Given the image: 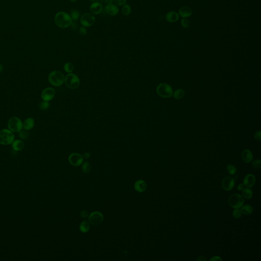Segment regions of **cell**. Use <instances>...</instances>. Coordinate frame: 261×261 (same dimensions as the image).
Returning <instances> with one entry per match:
<instances>
[{"instance_id": "cell-33", "label": "cell", "mask_w": 261, "mask_h": 261, "mask_svg": "<svg viewBox=\"0 0 261 261\" xmlns=\"http://www.w3.org/2000/svg\"><path fill=\"white\" fill-rule=\"evenodd\" d=\"M251 165L253 168L260 169L261 167V161L260 160H257L253 161Z\"/></svg>"}, {"instance_id": "cell-31", "label": "cell", "mask_w": 261, "mask_h": 261, "mask_svg": "<svg viewBox=\"0 0 261 261\" xmlns=\"http://www.w3.org/2000/svg\"><path fill=\"white\" fill-rule=\"evenodd\" d=\"M39 107V108L41 110H46L48 109V108L50 107V104H49L48 102L44 100L43 102H42L40 103Z\"/></svg>"}, {"instance_id": "cell-26", "label": "cell", "mask_w": 261, "mask_h": 261, "mask_svg": "<svg viewBox=\"0 0 261 261\" xmlns=\"http://www.w3.org/2000/svg\"><path fill=\"white\" fill-rule=\"evenodd\" d=\"M122 12L125 16H128L131 13V7L129 4L124 5L122 8Z\"/></svg>"}, {"instance_id": "cell-25", "label": "cell", "mask_w": 261, "mask_h": 261, "mask_svg": "<svg viewBox=\"0 0 261 261\" xmlns=\"http://www.w3.org/2000/svg\"><path fill=\"white\" fill-rule=\"evenodd\" d=\"M185 96V91L183 89H178L176 90V91L173 94L174 98L177 99V100H180L183 98Z\"/></svg>"}, {"instance_id": "cell-5", "label": "cell", "mask_w": 261, "mask_h": 261, "mask_svg": "<svg viewBox=\"0 0 261 261\" xmlns=\"http://www.w3.org/2000/svg\"><path fill=\"white\" fill-rule=\"evenodd\" d=\"M65 83L67 87L74 89L77 88L80 85L79 79L77 75L74 73L68 74L64 80Z\"/></svg>"}, {"instance_id": "cell-23", "label": "cell", "mask_w": 261, "mask_h": 261, "mask_svg": "<svg viewBox=\"0 0 261 261\" xmlns=\"http://www.w3.org/2000/svg\"><path fill=\"white\" fill-rule=\"evenodd\" d=\"M90 228V223L87 221H84L80 226V229L82 233H86L88 232Z\"/></svg>"}, {"instance_id": "cell-11", "label": "cell", "mask_w": 261, "mask_h": 261, "mask_svg": "<svg viewBox=\"0 0 261 261\" xmlns=\"http://www.w3.org/2000/svg\"><path fill=\"white\" fill-rule=\"evenodd\" d=\"M69 163L71 165L78 166L81 165L83 162V157L78 153H73L70 155L69 158Z\"/></svg>"}, {"instance_id": "cell-17", "label": "cell", "mask_w": 261, "mask_h": 261, "mask_svg": "<svg viewBox=\"0 0 261 261\" xmlns=\"http://www.w3.org/2000/svg\"><path fill=\"white\" fill-rule=\"evenodd\" d=\"M134 187L136 191L138 192H143L146 190L147 188V184L146 182L143 180H138L135 182Z\"/></svg>"}, {"instance_id": "cell-6", "label": "cell", "mask_w": 261, "mask_h": 261, "mask_svg": "<svg viewBox=\"0 0 261 261\" xmlns=\"http://www.w3.org/2000/svg\"><path fill=\"white\" fill-rule=\"evenodd\" d=\"M228 202L232 208L234 209H239L244 204V200L241 195L235 193L232 194L229 197Z\"/></svg>"}, {"instance_id": "cell-4", "label": "cell", "mask_w": 261, "mask_h": 261, "mask_svg": "<svg viewBox=\"0 0 261 261\" xmlns=\"http://www.w3.org/2000/svg\"><path fill=\"white\" fill-rule=\"evenodd\" d=\"M7 126L8 129L13 133H19L23 128V122L17 116L11 117L9 119Z\"/></svg>"}, {"instance_id": "cell-24", "label": "cell", "mask_w": 261, "mask_h": 261, "mask_svg": "<svg viewBox=\"0 0 261 261\" xmlns=\"http://www.w3.org/2000/svg\"><path fill=\"white\" fill-rule=\"evenodd\" d=\"M242 195L245 199H251L253 196V191L249 188H244L243 190Z\"/></svg>"}, {"instance_id": "cell-48", "label": "cell", "mask_w": 261, "mask_h": 261, "mask_svg": "<svg viewBox=\"0 0 261 261\" xmlns=\"http://www.w3.org/2000/svg\"><path fill=\"white\" fill-rule=\"evenodd\" d=\"M83 1H86V0H83Z\"/></svg>"}, {"instance_id": "cell-9", "label": "cell", "mask_w": 261, "mask_h": 261, "mask_svg": "<svg viewBox=\"0 0 261 261\" xmlns=\"http://www.w3.org/2000/svg\"><path fill=\"white\" fill-rule=\"evenodd\" d=\"M103 215L102 214L98 211L93 212L89 216V222L93 226H98L103 221Z\"/></svg>"}, {"instance_id": "cell-2", "label": "cell", "mask_w": 261, "mask_h": 261, "mask_svg": "<svg viewBox=\"0 0 261 261\" xmlns=\"http://www.w3.org/2000/svg\"><path fill=\"white\" fill-rule=\"evenodd\" d=\"M15 138L13 132L10 129H4L0 131V144L3 145L11 144L14 141Z\"/></svg>"}, {"instance_id": "cell-43", "label": "cell", "mask_w": 261, "mask_h": 261, "mask_svg": "<svg viewBox=\"0 0 261 261\" xmlns=\"http://www.w3.org/2000/svg\"><path fill=\"white\" fill-rule=\"evenodd\" d=\"M105 3L106 5L113 4V0H105Z\"/></svg>"}, {"instance_id": "cell-46", "label": "cell", "mask_w": 261, "mask_h": 261, "mask_svg": "<svg viewBox=\"0 0 261 261\" xmlns=\"http://www.w3.org/2000/svg\"><path fill=\"white\" fill-rule=\"evenodd\" d=\"M3 67L2 65L1 64H0V73L1 72H2V71H3Z\"/></svg>"}, {"instance_id": "cell-41", "label": "cell", "mask_w": 261, "mask_h": 261, "mask_svg": "<svg viewBox=\"0 0 261 261\" xmlns=\"http://www.w3.org/2000/svg\"><path fill=\"white\" fill-rule=\"evenodd\" d=\"M245 188V186L243 184H240L237 187V189L239 191H242Z\"/></svg>"}, {"instance_id": "cell-12", "label": "cell", "mask_w": 261, "mask_h": 261, "mask_svg": "<svg viewBox=\"0 0 261 261\" xmlns=\"http://www.w3.org/2000/svg\"><path fill=\"white\" fill-rule=\"evenodd\" d=\"M235 181L234 179L230 177H226L224 178L222 182V187L226 191H230L234 188Z\"/></svg>"}, {"instance_id": "cell-32", "label": "cell", "mask_w": 261, "mask_h": 261, "mask_svg": "<svg viewBox=\"0 0 261 261\" xmlns=\"http://www.w3.org/2000/svg\"><path fill=\"white\" fill-rule=\"evenodd\" d=\"M181 25L184 28H187L189 27L190 26V21L189 19H186V18H184L182 19L181 21Z\"/></svg>"}, {"instance_id": "cell-34", "label": "cell", "mask_w": 261, "mask_h": 261, "mask_svg": "<svg viewBox=\"0 0 261 261\" xmlns=\"http://www.w3.org/2000/svg\"><path fill=\"white\" fill-rule=\"evenodd\" d=\"M233 215L234 218H240L242 215V213L239 209H235L233 212Z\"/></svg>"}, {"instance_id": "cell-22", "label": "cell", "mask_w": 261, "mask_h": 261, "mask_svg": "<svg viewBox=\"0 0 261 261\" xmlns=\"http://www.w3.org/2000/svg\"><path fill=\"white\" fill-rule=\"evenodd\" d=\"M241 212L243 214L245 215H249L251 214L253 212V208L251 205H243L241 207Z\"/></svg>"}, {"instance_id": "cell-7", "label": "cell", "mask_w": 261, "mask_h": 261, "mask_svg": "<svg viewBox=\"0 0 261 261\" xmlns=\"http://www.w3.org/2000/svg\"><path fill=\"white\" fill-rule=\"evenodd\" d=\"M157 92L160 96L165 98L170 97L173 93V91L171 86L166 83L159 84L157 87Z\"/></svg>"}, {"instance_id": "cell-38", "label": "cell", "mask_w": 261, "mask_h": 261, "mask_svg": "<svg viewBox=\"0 0 261 261\" xmlns=\"http://www.w3.org/2000/svg\"><path fill=\"white\" fill-rule=\"evenodd\" d=\"M254 138L257 141H260L261 139V132L259 131V132H256L254 135Z\"/></svg>"}, {"instance_id": "cell-15", "label": "cell", "mask_w": 261, "mask_h": 261, "mask_svg": "<svg viewBox=\"0 0 261 261\" xmlns=\"http://www.w3.org/2000/svg\"><path fill=\"white\" fill-rule=\"evenodd\" d=\"M255 178L252 174H249L245 177L243 180V184L247 188H251L255 184Z\"/></svg>"}, {"instance_id": "cell-28", "label": "cell", "mask_w": 261, "mask_h": 261, "mask_svg": "<svg viewBox=\"0 0 261 261\" xmlns=\"http://www.w3.org/2000/svg\"><path fill=\"white\" fill-rule=\"evenodd\" d=\"M64 69L65 71L69 73H71L73 71L74 69L73 65L71 63L68 62L65 63L64 66Z\"/></svg>"}, {"instance_id": "cell-27", "label": "cell", "mask_w": 261, "mask_h": 261, "mask_svg": "<svg viewBox=\"0 0 261 261\" xmlns=\"http://www.w3.org/2000/svg\"><path fill=\"white\" fill-rule=\"evenodd\" d=\"M70 16L71 17L72 20L73 21H78L80 19V14L79 12L77 10H73L71 11Z\"/></svg>"}, {"instance_id": "cell-21", "label": "cell", "mask_w": 261, "mask_h": 261, "mask_svg": "<svg viewBox=\"0 0 261 261\" xmlns=\"http://www.w3.org/2000/svg\"><path fill=\"white\" fill-rule=\"evenodd\" d=\"M12 147L15 151H21L25 147V143L21 140H14L12 143Z\"/></svg>"}, {"instance_id": "cell-14", "label": "cell", "mask_w": 261, "mask_h": 261, "mask_svg": "<svg viewBox=\"0 0 261 261\" xmlns=\"http://www.w3.org/2000/svg\"><path fill=\"white\" fill-rule=\"evenodd\" d=\"M102 5L100 2L92 3L90 6L91 13L93 15H98L100 14L102 11Z\"/></svg>"}, {"instance_id": "cell-10", "label": "cell", "mask_w": 261, "mask_h": 261, "mask_svg": "<svg viewBox=\"0 0 261 261\" xmlns=\"http://www.w3.org/2000/svg\"><path fill=\"white\" fill-rule=\"evenodd\" d=\"M55 95V90L52 87H47L42 90L41 97L43 100L49 102L53 100Z\"/></svg>"}, {"instance_id": "cell-36", "label": "cell", "mask_w": 261, "mask_h": 261, "mask_svg": "<svg viewBox=\"0 0 261 261\" xmlns=\"http://www.w3.org/2000/svg\"><path fill=\"white\" fill-rule=\"evenodd\" d=\"M19 136L22 139H26L28 136V133L27 132V131H26V130H24V131L21 130V131L19 132Z\"/></svg>"}, {"instance_id": "cell-39", "label": "cell", "mask_w": 261, "mask_h": 261, "mask_svg": "<svg viewBox=\"0 0 261 261\" xmlns=\"http://www.w3.org/2000/svg\"><path fill=\"white\" fill-rule=\"evenodd\" d=\"M222 261V258L218 256H215L212 258L211 259H210V261Z\"/></svg>"}, {"instance_id": "cell-47", "label": "cell", "mask_w": 261, "mask_h": 261, "mask_svg": "<svg viewBox=\"0 0 261 261\" xmlns=\"http://www.w3.org/2000/svg\"><path fill=\"white\" fill-rule=\"evenodd\" d=\"M69 1L71 2H75L76 1H77L78 0H69Z\"/></svg>"}, {"instance_id": "cell-45", "label": "cell", "mask_w": 261, "mask_h": 261, "mask_svg": "<svg viewBox=\"0 0 261 261\" xmlns=\"http://www.w3.org/2000/svg\"><path fill=\"white\" fill-rule=\"evenodd\" d=\"M90 2H91L92 3L94 2H98L100 0H89Z\"/></svg>"}, {"instance_id": "cell-8", "label": "cell", "mask_w": 261, "mask_h": 261, "mask_svg": "<svg viewBox=\"0 0 261 261\" xmlns=\"http://www.w3.org/2000/svg\"><path fill=\"white\" fill-rule=\"evenodd\" d=\"M95 21V17L91 13H85L80 18L81 24L82 26L85 28L91 27L94 24Z\"/></svg>"}, {"instance_id": "cell-18", "label": "cell", "mask_w": 261, "mask_h": 261, "mask_svg": "<svg viewBox=\"0 0 261 261\" xmlns=\"http://www.w3.org/2000/svg\"><path fill=\"white\" fill-rule=\"evenodd\" d=\"M35 125V120L33 118L29 117L26 119L23 123V129L26 131H29L32 129Z\"/></svg>"}, {"instance_id": "cell-35", "label": "cell", "mask_w": 261, "mask_h": 261, "mask_svg": "<svg viewBox=\"0 0 261 261\" xmlns=\"http://www.w3.org/2000/svg\"><path fill=\"white\" fill-rule=\"evenodd\" d=\"M113 3L117 6H121L126 4L127 0H113Z\"/></svg>"}, {"instance_id": "cell-44", "label": "cell", "mask_w": 261, "mask_h": 261, "mask_svg": "<svg viewBox=\"0 0 261 261\" xmlns=\"http://www.w3.org/2000/svg\"><path fill=\"white\" fill-rule=\"evenodd\" d=\"M90 154H89V153H85L84 154V158H85V159H88L89 158V157H90Z\"/></svg>"}, {"instance_id": "cell-13", "label": "cell", "mask_w": 261, "mask_h": 261, "mask_svg": "<svg viewBox=\"0 0 261 261\" xmlns=\"http://www.w3.org/2000/svg\"><path fill=\"white\" fill-rule=\"evenodd\" d=\"M105 9L107 13L110 16H115L119 12V8L113 4L107 5Z\"/></svg>"}, {"instance_id": "cell-3", "label": "cell", "mask_w": 261, "mask_h": 261, "mask_svg": "<svg viewBox=\"0 0 261 261\" xmlns=\"http://www.w3.org/2000/svg\"><path fill=\"white\" fill-rule=\"evenodd\" d=\"M48 80L51 85L54 86H60L64 82V75L61 71H55L49 74Z\"/></svg>"}, {"instance_id": "cell-40", "label": "cell", "mask_w": 261, "mask_h": 261, "mask_svg": "<svg viewBox=\"0 0 261 261\" xmlns=\"http://www.w3.org/2000/svg\"><path fill=\"white\" fill-rule=\"evenodd\" d=\"M81 216L83 218H86V217H88V212L87 211H85V210L82 211L81 213Z\"/></svg>"}, {"instance_id": "cell-29", "label": "cell", "mask_w": 261, "mask_h": 261, "mask_svg": "<svg viewBox=\"0 0 261 261\" xmlns=\"http://www.w3.org/2000/svg\"><path fill=\"white\" fill-rule=\"evenodd\" d=\"M91 169V167L90 163L88 162H85L84 163L82 166V170L84 173H88L90 172Z\"/></svg>"}, {"instance_id": "cell-1", "label": "cell", "mask_w": 261, "mask_h": 261, "mask_svg": "<svg viewBox=\"0 0 261 261\" xmlns=\"http://www.w3.org/2000/svg\"><path fill=\"white\" fill-rule=\"evenodd\" d=\"M55 23L59 28L65 29L71 27L73 20L70 15L64 11L57 13L54 18Z\"/></svg>"}, {"instance_id": "cell-20", "label": "cell", "mask_w": 261, "mask_h": 261, "mask_svg": "<svg viewBox=\"0 0 261 261\" xmlns=\"http://www.w3.org/2000/svg\"><path fill=\"white\" fill-rule=\"evenodd\" d=\"M242 158L245 163H250L253 160V155L249 150H245L242 153Z\"/></svg>"}, {"instance_id": "cell-30", "label": "cell", "mask_w": 261, "mask_h": 261, "mask_svg": "<svg viewBox=\"0 0 261 261\" xmlns=\"http://www.w3.org/2000/svg\"><path fill=\"white\" fill-rule=\"evenodd\" d=\"M226 168H227L228 173H229L230 175H234L236 173L237 168L234 165L229 164L227 166Z\"/></svg>"}, {"instance_id": "cell-42", "label": "cell", "mask_w": 261, "mask_h": 261, "mask_svg": "<svg viewBox=\"0 0 261 261\" xmlns=\"http://www.w3.org/2000/svg\"><path fill=\"white\" fill-rule=\"evenodd\" d=\"M197 260L198 261H207V259L205 257H204V256H199V257L197 258Z\"/></svg>"}, {"instance_id": "cell-37", "label": "cell", "mask_w": 261, "mask_h": 261, "mask_svg": "<svg viewBox=\"0 0 261 261\" xmlns=\"http://www.w3.org/2000/svg\"><path fill=\"white\" fill-rule=\"evenodd\" d=\"M79 32V34L80 35H81L82 36H85L87 34V31L85 27L82 26L80 28Z\"/></svg>"}, {"instance_id": "cell-19", "label": "cell", "mask_w": 261, "mask_h": 261, "mask_svg": "<svg viewBox=\"0 0 261 261\" xmlns=\"http://www.w3.org/2000/svg\"><path fill=\"white\" fill-rule=\"evenodd\" d=\"M166 19L169 23H174L178 21L179 15L175 11H170L166 15Z\"/></svg>"}, {"instance_id": "cell-16", "label": "cell", "mask_w": 261, "mask_h": 261, "mask_svg": "<svg viewBox=\"0 0 261 261\" xmlns=\"http://www.w3.org/2000/svg\"><path fill=\"white\" fill-rule=\"evenodd\" d=\"M179 14L183 18L190 17L192 14V10L188 6H183L179 10Z\"/></svg>"}]
</instances>
